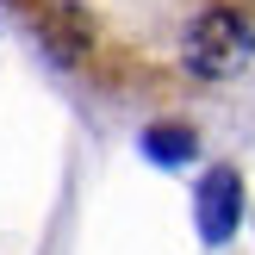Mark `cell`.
<instances>
[{
  "mask_svg": "<svg viewBox=\"0 0 255 255\" xmlns=\"http://www.w3.org/2000/svg\"><path fill=\"white\" fill-rule=\"evenodd\" d=\"M143 149L156 162H187V156H193V131H149Z\"/></svg>",
  "mask_w": 255,
  "mask_h": 255,
  "instance_id": "3957f363",
  "label": "cell"
},
{
  "mask_svg": "<svg viewBox=\"0 0 255 255\" xmlns=\"http://www.w3.org/2000/svg\"><path fill=\"white\" fill-rule=\"evenodd\" d=\"M237 212H243V187H237V168H212L199 181V231L206 243H224L237 231Z\"/></svg>",
  "mask_w": 255,
  "mask_h": 255,
  "instance_id": "7a4b0ae2",
  "label": "cell"
},
{
  "mask_svg": "<svg viewBox=\"0 0 255 255\" xmlns=\"http://www.w3.org/2000/svg\"><path fill=\"white\" fill-rule=\"evenodd\" d=\"M81 87L174 106L255 62V0H0Z\"/></svg>",
  "mask_w": 255,
  "mask_h": 255,
  "instance_id": "6da1fadb",
  "label": "cell"
}]
</instances>
